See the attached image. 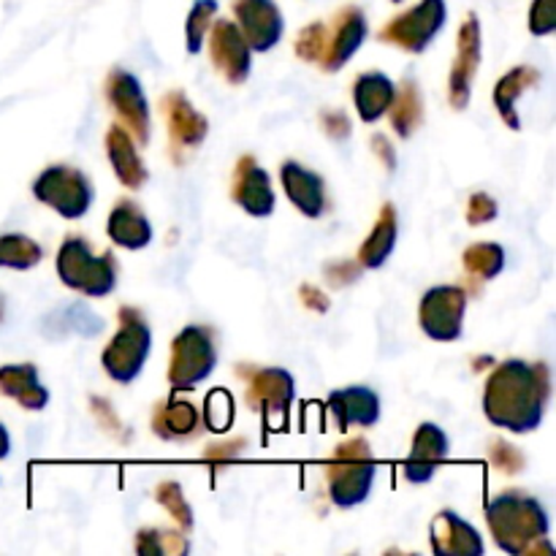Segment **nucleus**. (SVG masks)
<instances>
[{
    "mask_svg": "<svg viewBox=\"0 0 556 556\" xmlns=\"http://www.w3.org/2000/svg\"><path fill=\"white\" fill-rule=\"evenodd\" d=\"M375 481V465L364 443L342 445L337 451V462L329 467L331 500L340 508H353L369 497Z\"/></svg>",
    "mask_w": 556,
    "mask_h": 556,
    "instance_id": "nucleus-5",
    "label": "nucleus"
},
{
    "mask_svg": "<svg viewBox=\"0 0 556 556\" xmlns=\"http://www.w3.org/2000/svg\"><path fill=\"white\" fill-rule=\"evenodd\" d=\"M394 242H396V217H394V210H391V206H386V212L380 215L378 226H375L372 237H369L367 244H364L362 261L369 266V269H378V266L391 255Z\"/></svg>",
    "mask_w": 556,
    "mask_h": 556,
    "instance_id": "nucleus-24",
    "label": "nucleus"
},
{
    "mask_svg": "<svg viewBox=\"0 0 556 556\" xmlns=\"http://www.w3.org/2000/svg\"><path fill=\"white\" fill-rule=\"evenodd\" d=\"M9 448H11L9 432H5V427L0 424V459H5V456H9Z\"/></svg>",
    "mask_w": 556,
    "mask_h": 556,
    "instance_id": "nucleus-34",
    "label": "nucleus"
},
{
    "mask_svg": "<svg viewBox=\"0 0 556 556\" xmlns=\"http://www.w3.org/2000/svg\"><path fill=\"white\" fill-rule=\"evenodd\" d=\"M237 20L244 41L255 52H266L282 36V14L275 0H237Z\"/></svg>",
    "mask_w": 556,
    "mask_h": 556,
    "instance_id": "nucleus-11",
    "label": "nucleus"
},
{
    "mask_svg": "<svg viewBox=\"0 0 556 556\" xmlns=\"http://www.w3.org/2000/svg\"><path fill=\"white\" fill-rule=\"evenodd\" d=\"M41 261V248L33 239L11 233V237H0V266L9 269H30Z\"/></svg>",
    "mask_w": 556,
    "mask_h": 556,
    "instance_id": "nucleus-26",
    "label": "nucleus"
},
{
    "mask_svg": "<svg viewBox=\"0 0 556 556\" xmlns=\"http://www.w3.org/2000/svg\"><path fill=\"white\" fill-rule=\"evenodd\" d=\"M231 421H233L231 396H228L226 391H215V394H210V400H206V424H210V429L223 432V429H228V424Z\"/></svg>",
    "mask_w": 556,
    "mask_h": 556,
    "instance_id": "nucleus-31",
    "label": "nucleus"
},
{
    "mask_svg": "<svg viewBox=\"0 0 556 556\" xmlns=\"http://www.w3.org/2000/svg\"><path fill=\"white\" fill-rule=\"evenodd\" d=\"M250 396H255V405L264 407V410H275V407L286 410L288 402L293 400L291 375L282 372V369H266L258 375Z\"/></svg>",
    "mask_w": 556,
    "mask_h": 556,
    "instance_id": "nucleus-22",
    "label": "nucleus"
},
{
    "mask_svg": "<svg viewBox=\"0 0 556 556\" xmlns=\"http://www.w3.org/2000/svg\"><path fill=\"white\" fill-rule=\"evenodd\" d=\"M109 155H112L114 168H117V177L123 179L125 185L139 188V185L144 182L147 174L144 168H141L134 144H130L128 134H125L123 128H114L112 134H109Z\"/></svg>",
    "mask_w": 556,
    "mask_h": 556,
    "instance_id": "nucleus-23",
    "label": "nucleus"
},
{
    "mask_svg": "<svg viewBox=\"0 0 556 556\" xmlns=\"http://www.w3.org/2000/svg\"><path fill=\"white\" fill-rule=\"evenodd\" d=\"M215 369V348L201 326H190L174 342L172 383L174 389H193Z\"/></svg>",
    "mask_w": 556,
    "mask_h": 556,
    "instance_id": "nucleus-8",
    "label": "nucleus"
},
{
    "mask_svg": "<svg viewBox=\"0 0 556 556\" xmlns=\"http://www.w3.org/2000/svg\"><path fill=\"white\" fill-rule=\"evenodd\" d=\"M109 237L128 250H141L150 244L152 228L150 220L134 204H117V210L109 217Z\"/></svg>",
    "mask_w": 556,
    "mask_h": 556,
    "instance_id": "nucleus-20",
    "label": "nucleus"
},
{
    "mask_svg": "<svg viewBox=\"0 0 556 556\" xmlns=\"http://www.w3.org/2000/svg\"><path fill=\"white\" fill-rule=\"evenodd\" d=\"M33 193L49 204L52 210H58L63 217H81L92 204V188L85 179V174L74 172V168L65 166H52L36 179L33 185Z\"/></svg>",
    "mask_w": 556,
    "mask_h": 556,
    "instance_id": "nucleus-7",
    "label": "nucleus"
},
{
    "mask_svg": "<svg viewBox=\"0 0 556 556\" xmlns=\"http://www.w3.org/2000/svg\"><path fill=\"white\" fill-rule=\"evenodd\" d=\"M548 378L543 367L525 362H505L492 375L483 396L489 421L510 432H530L541 424L546 410Z\"/></svg>",
    "mask_w": 556,
    "mask_h": 556,
    "instance_id": "nucleus-1",
    "label": "nucleus"
},
{
    "mask_svg": "<svg viewBox=\"0 0 556 556\" xmlns=\"http://www.w3.org/2000/svg\"><path fill=\"white\" fill-rule=\"evenodd\" d=\"M489 527L505 552L519 554L527 552L532 541L546 538L548 519L538 500L525 494H505L489 505Z\"/></svg>",
    "mask_w": 556,
    "mask_h": 556,
    "instance_id": "nucleus-2",
    "label": "nucleus"
},
{
    "mask_svg": "<svg viewBox=\"0 0 556 556\" xmlns=\"http://www.w3.org/2000/svg\"><path fill=\"white\" fill-rule=\"evenodd\" d=\"M58 271L65 286L87 293V296H106L117 286V269H114L112 255L98 258L81 239H68L60 248Z\"/></svg>",
    "mask_w": 556,
    "mask_h": 556,
    "instance_id": "nucleus-3",
    "label": "nucleus"
},
{
    "mask_svg": "<svg viewBox=\"0 0 556 556\" xmlns=\"http://www.w3.org/2000/svg\"><path fill=\"white\" fill-rule=\"evenodd\" d=\"M282 185L288 190V199L307 217H318L324 212V179L318 174L307 172L299 163H286L282 166Z\"/></svg>",
    "mask_w": 556,
    "mask_h": 556,
    "instance_id": "nucleus-17",
    "label": "nucleus"
},
{
    "mask_svg": "<svg viewBox=\"0 0 556 556\" xmlns=\"http://www.w3.org/2000/svg\"><path fill=\"white\" fill-rule=\"evenodd\" d=\"M394 3H402V0H394Z\"/></svg>",
    "mask_w": 556,
    "mask_h": 556,
    "instance_id": "nucleus-36",
    "label": "nucleus"
},
{
    "mask_svg": "<svg viewBox=\"0 0 556 556\" xmlns=\"http://www.w3.org/2000/svg\"><path fill=\"white\" fill-rule=\"evenodd\" d=\"M556 27V0H535L530 14V30L535 36H548Z\"/></svg>",
    "mask_w": 556,
    "mask_h": 556,
    "instance_id": "nucleus-33",
    "label": "nucleus"
},
{
    "mask_svg": "<svg viewBox=\"0 0 556 556\" xmlns=\"http://www.w3.org/2000/svg\"><path fill=\"white\" fill-rule=\"evenodd\" d=\"M445 456H448V438L440 427L434 424H424L418 429L416 440H413V451L407 456L405 476L410 483H427L432 481L438 467L443 465Z\"/></svg>",
    "mask_w": 556,
    "mask_h": 556,
    "instance_id": "nucleus-12",
    "label": "nucleus"
},
{
    "mask_svg": "<svg viewBox=\"0 0 556 556\" xmlns=\"http://www.w3.org/2000/svg\"><path fill=\"white\" fill-rule=\"evenodd\" d=\"M478 63V22L470 20L465 22V27H462V60L459 65H456V76H454V96H456V103H465L467 92H470V76H472V68H476Z\"/></svg>",
    "mask_w": 556,
    "mask_h": 556,
    "instance_id": "nucleus-25",
    "label": "nucleus"
},
{
    "mask_svg": "<svg viewBox=\"0 0 556 556\" xmlns=\"http://www.w3.org/2000/svg\"><path fill=\"white\" fill-rule=\"evenodd\" d=\"M150 329H147L144 320L130 313V309H125L123 329L103 353V369L117 383H130L144 367L147 356H150Z\"/></svg>",
    "mask_w": 556,
    "mask_h": 556,
    "instance_id": "nucleus-6",
    "label": "nucleus"
},
{
    "mask_svg": "<svg viewBox=\"0 0 556 556\" xmlns=\"http://www.w3.org/2000/svg\"><path fill=\"white\" fill-rule=\"evenodd\" d=\"M364 36H367V22H364V14L358 9H348L342 14H337L334 30L326 33V25H315L309 30H304L302 47L313 43V52L309 60H324L326 68L337 71L351 60V54L356 52L364 43Z\"/></svg>",
    "mask_w": 556,
    "mask_h": 556,
    "instance_id": "nucleus-4",
    "label": "nucleus"
},
{
    "mask_svg": "<svg viewBox=\"0 0 556 556\" xmlns=\"http://www.w3.org/2000/svg\"><path fill=\"white\" fill-rule=\"evenodd\" d=\"M212 54L228 81H244V76L250 74V47L233 22H217L215 33H212Z\"/></svg>",
    "mask_w": 556,
    "mask_h": 556,
    "instance_id": "nucleus-13",
    "label": "nucleus"
},
{
    "mask_svg": "<svg viewBox=\"0 0 556 556\" xmlns=\"http://www.w3.org/2000/svg\"><path fill=\"white\" fill-rule=\"evenodd\" d=\"M535 76L538 74H532L530 68H519V71H514V74L505 76L503 85L497 87V106H500V112L505 114V119H508V125H514V128H516V123H514V117H510V103H514V98L521 96V90H525V87L530 85Z\"/></svg>",
    "mask_w": 556,
    "mask_h": 556,
    "instance_id": "nucleus-30",
    "label": "nucleus"
},
{
    "mask_svg": "<svg viewBox=\"0 0 556 556\" xmlns=\"http://www.w3.org/2000/svg\"><path fill=\"white\" fill-rule=\"evenodd\" d=\"M467 266L472 271H478L481 277H497V271L503 269L505 255L500 244H476L472 250H467Z\"/></svg>",
    "mask_w": 556,
    "mask_h": 556,
    "instance_id": "nucleus-29",
    "label": "nucleus"
},
{
    "mask_svg": "<svg viewBox=\"0 0 556 556\" xmlns=\"http://www.w3.org/2000/svg\"><path fill=\"white\" fill-rule=\"evenodd\" d=\"M190 128L195 130H204V119L199 117V114H193V109L188 106V103L179 101L177 106H174V130H177L179 136H182L188 144H193V141H201L199 134H193Z\"/></svg>",
    "mask_w": 556,
    "mask_h": 556,
    "instance_id": "nucleus-32",
    "label": "nucleus"
},
{
    "mask_svg": "<svg viewBox=\"0 0 556 556\" xmlns=\"http://www.w3.org/2000/svg\"><path fill=\"white\" fill-rule=\"evenodd\" d=\"M172 497H174V503H172V505H177V503H179V492H177V486H172ZM179 516H182L185 525H190V508H179Z\"/></svg>",
    "mask_w": 556,
    "mask_h": 556,
    "instance_id": "nucleus-35",
    "label": "nucleus"
},
{
    "mask_svg": "<svg viewBox=\"0 0 556 556\" xmlns=\"http://www.w3.org/2000/svg\"><path fill=\"white\" fill-rule=\"evenodd\" d=\"M467 296L459 288L440 286L424 296L421 302V329L432 340L451 342L462 334V318H465Z\"/></svg>",
    "mask_w": 556,
    "mask_h": 556,
    "instance_id": "nucleus-9",
    "label": "nucleus"
},
{
    "mask_svg": "<svg viewBox=\"0 0 556 556\" xmlns=\"http://www.w3.org/2000/svg\"><path fill=\"white\" fill-rule=\"evenodd\" d=\"M394 103V85L383 74H367L356 81V109L364 123H375Z\"/></svg>",
    "mask_w": 556,
    "mask_h": 556,
    "instance_id": "nucleus-21",
    "label": "nucleus"
},
{
    "mask_svg": "<svg viewBox=\"0 0 556 556\" xmlns=\"http://www.w3.org/2000/svg\"><path fill=\"white\" fill-rule=\"evenodd\" d=\"M193 427L195 410L190 405L177 402V405L168 407V410L163 413L161 421H157V434H163V438H182V434L193 432Z\"/></svg>",
    "mask_w": 556,
    "mask_h": 556,
    "instance_id": "nucleus-28",
    "label": "nucleus"
},
{
    "mask_svg": "<svg viewBox=\"0 0 556 556\" xmlns=\"http://www.w3.org/2000/svg\"><path fill=\"white\" fill-rule=\"evenodd\" d=\"M329 410L340 429L372 427L380 418V400L375 391L356 386V389L334 391L329 396Z\"/></svg>",
    "mask_w": 556,
    "mask_h": 556,
    "instance_id": "nucleus-14",
    "label": "nucleus"
},
{
    "mask_svg": "<svg viewBox=\"0 0 556 556\" xmlns=\"http://www.w3.org/2000/svg\"><path fill=\"white\" fill-rule=\"evenodd\" d=\"M217 11L215 0H195L193 11L188 14V49L190 52H199L204 36L210 33L212 14Z\"/></svg>",
    "mask_w": 556,
    "mask_h": 556,
    "instance_id": "nucleus-27",
    "label": "nucleus"
},
{
    "mask_svg": "<svg viewBox=\"0 0 556 556\" xmlns=\"http://www.w3.org/2000/svg\"><path fill=\"white\" fill-rule=\"evenodd\" d=\"M112 101L117 106V112L128 119V125L134 128V134L139 139H147V101L141 96L139 81L130 74H117L112 79Z\"/></svg>",
    "mask_w": 556,
    "mask_h": 556,
    "instance_id": "nucleus-19",
    "label": "nucleus"
},
{
    "mask_svg": "<svg viewBox=\"0 0 556 556\" xmlns=\"http://www.w3.org/2000/svg\"><path fill=\"white\" fill-rule=\"evenodd\" d=\"M0 391L14 396V400L20 402L22 407H27V410H41L49 402L47 389L38 383V372L30 364L0 369Z\"/></svg>",
    "mask_w": 556,
    "mask_h": 556,
    "instance_id": "nucleus-18",
    "label": "nucleus"
},
{
    "mask_svg": "<svg viewBox=\"0 0 556 556\" xmlns=\"http://www.w3.org/2000/svg\"><path fill=\"white\" fill-rule=\"evenodd\" d=\"M445 22V0H421L413 11L402 14L400 20L386 27L383 38L391 43L410 49V52H424L427 43L438 36Z\"/></svg>",
    "mask_w": 556,
    "mask_h": 556,
    "instance_id": "nucleus-10",
    "label": "nucleus"
},
{
    "mask_svg": "<svg viewBox=\"0 0 556 556\" xmlns=\"http://www.w3.org/2000/svg\"><path fill=\"white\" fill-rule=\"evenodd\" d=\"M239 204L244 206V212L250 215L266 217L275 210V193H271L269 174L264 168L255 166V161H244L237 172V190H233Z\"/></svg>",
    "mask_w": 556,
    "mask_h": 556,
    "instance_id": "nucleus-15",
    "label": "nucleus"
},
{
    "mask_svg": "<svg viewBox=\"0 0 556 556\" xmlns=\"http://www.w3.org/2000/svg\"><path fill=\"white\" fill-rule=\"evenodd\" d=\"M434 552L438 554H483V543L470 525L454 510H445L434 519Z\"/></svg>",
    "mask_w": 556,
    "mask_h": 556,
    "instance_id": "nucleus-16",
    "label": "nucleus"
}]
</instances>
